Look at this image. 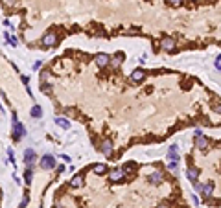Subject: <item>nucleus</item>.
<instances>
[{"label":"nucleus","mask_w":221,"mask_h":208,"mask_svg":"<svg viewBox=\"0 0 221 208\" xmlns=\"http://www.w3.org/2000/svg\"><path fill=\"white\" fill-rule=\"evenodd\" d=\"M48 76H50V72H48V70H44V72L41 74V79H42V83H46V79H48Z\"/></svg>","instance_id":"obj_24"},{"label":"nucleus","mask_w":221,"mask_h":208,"mask_svg":"<svg viewBox=\"0 0 221 208\" xmlns=\"http://www.w3.org/2000/svg\"><path fill=\"white\" fill-rule=\"evenodd\" d=\"M195 147H197V149H201V151H204V149L208 147V138H206L204 135L195 136Z\"/></svg>","instance_id":"obj_12"},{"label":"nucleus","mask_w":221,"mask_h":208,"mask_svg":"<svg viewBox=\"0 0 221 208\" xmlns=\"http://www.w3.org/2000/svg\"><path fill=\"white\" fill-rule=\"evenodd\" d=\"M41 88H42V92H46V94H48L52 87H50V85H48V83H42V85H41Z\"/></svg>","instance_id":"obj_25"},{"label":"nucleus","mask_w":221,"mask_h":208,"mask_svg":"<svg viewBox=\"0 0 221 208\" xmlns=\"http://www.w3.org/2000/svg\"><path fill=\"white\" fill-rule=\"evenodd\" d=\"M168 206H170L168 203H161V205H159V206H157V208H168Z\"/></svg>","instance_id":"obj_32"},{"label":"nucleus","mask_w":221,"mask_h":208,"mask_svg":"<svg viewBox=\"0 0 221 208\" xmlns=\"http://www.w3.org/2000/svg\"><path fill=\"white\" fill-rule=\"evenodd\" d=\"M109 63H111V57H109L107 54H98V55H96V66L105 68V66H109Z\"/></svg>","instance_id":"obj_9"},{"label":"nucleus","mask_w":221,"mask_h":208,"mask_svg":"<svg viewBox=\"0 0 221 208\" xmlns=\"http://www.w3.org/2000/svg\"><path fill=\"white\" fill-rule=\"evenodd\" d=\"M61 158H63L65 162H70V157H68V155H61Z\"/></svg>","instance_id":"obj_31"},{"label":"nucleus","mask_w":221,"mask_h":208,"mask_svg":"<svg viewBox=\"0 0 221 208\" xmlns=\"http://www.w3.org/2000/svg\"><path fill=\"white\" fill-rule=\"evenodd\" d=\"M135 169H137V166H135L133 162H129V164H125V166L122 168L123 175H131V173H135Z\"/></svg>","instance_id":"obj_19"},{"label":"nucleus","mask_w":221,"mask_h":208,"mask_svg":"<svg viewBox=\"0 0 221 208\" xmlns=\"http://www.w3.org/2000/svg\"><path fill=\"white\" fill-rule=\"evenodd\" d=\"M55 124L59 125L61 129H65V131H66V129H70V122H68V120H65V118H55Z\"/></svg>","instance_id":"obj_20"},{"label":"nucleus","mask_w":221,"mask_h":208,"mask_svg":"<svg viewBox=\"0 0 221 208\" xmlns=\"http://www.w3.org/2000/svg\"><path fill=\"white\" fill-rule=\"evenodd\" d=\"M194 188H195V191H199V193H201V190H203V184H199V182L195 181V182H194Z\"/></svg>","instance_id":"obj_26"},{"label":"nucleus","mask_w":221,"mask_h":208,"mask_svg":"<svg viewBox=\"0 0 221 208\" xmlns=\"http://www.w3.org/2000/svg\"><path fill=\"white\" fill-rule=\"evenodd\" d=\"M177 164H179V147L170 146V151H168V168L171 171H177Z\"/></svg>","instance_id":"obj_1"},{"label":"nucleus","mask_w":221,"mask_h":208,"mask_svg":"<svg viewBox=\"0 0 221 208\" xmlns=\"http://www.w3.org/2000/svg\"><path fill=\"white\" fill-rule=\"evenodd\" d=\"M39 166L42 169H54L55 168V157H52V155H44L42 158H41Z\"/></svg>","instance_id":"obj_5"},{"label":"nucleus","mask_w":221,"mask_h":208,"mask_svg":"<svg viewBox=\"0 0 221 208\" xmlns=\"http://www.w3.org/2000/svg\"><path fill=\"white\" fill-rule=\"evenodd\" d=\"M92 171H94L96 175H105L109 169H107V166H105V164H96V166L92 168Z\"/></svg>","instance_id":"obj_17"},{"label":"nucleus","mask_w":221,"mask_h":208,"mask_svg":"<svg viewBox=\"0 0 221 208\" xmlns=\"http://www.w3.org/2000/svg\"><path fill=\"white\" fill-rule=\"evenodd\" d=\"M26 205H28V193L24 195V199H22V203H20V208H24Z\"/></svg>","instance_id":"obj_28"},{"label":"nucleus","mask_w":221,"mask_h":208,"mask_svg":"<svg viewBox=\"0 0 221 208\" xmlns=\"http://www.w3.org/2000/svg\"><path fill=\"white\" fill-rule=\"evenodd\" d=\"M42 66V61H35L33 63V70H37V68H41Z\"/></svg>","instance_id":"obj_29"},{"label":"nucleus","mask_w":221,"mask_h":208,"mask_svg":"<svg viewBox=\"0 0 221 208\" xmlns=\"http://www.w3.org/2000/svg\"><path fill=\"white\" fill-rule=\"evenodd\" d=\"M100 151L105 157H113V155H114V146H113V142H111V140H103L101 146H100Z\"/></svg>","instance_id":"obj_6"},{"label":"nucleus","mask_w":221,"mask_h":208,"mask_svg":"<svg viewBox=\"0 0 221 208\" xmlns=\"http://www.w3.org/2000/svg\"><path fill=\"white\" fill-rule=\"evenodd\" d=\"M186 177H188V181H192V182H195L197 181V177H199V169L194 166H190L186 169Z\"/></svg>","instance_id":"obj_13"},{"label":"nucleus","mask_w":221,"mask_h":208,"mask_svg":"<svg viewBox=\"0 0 221 208\" xmlns=\"http://www.w3.org/2000/svg\"><path fill=\"white\" fill-rule=\"evenodd\" d=\"M146 76H147V72H146V70L137 68V70L131 74V81H135V83H142V81L146 79Z\"/></svg>","instance_id":"obj_7"},{"label":"nucleus","mask_w":221,"mask_h":208,"mask_svg":"<svg viewBox=\"0 0 221 208\" xmlns=\"http://www.w3.org/2000/svg\"><path fill=\"white\" fill-rule=\"evenodd\" d=\"M170 6H173V7H179V6H182L184 4V0H166Z\"/></svg>","instance_id":"obj_22"},{"label":"nucleus","mask_w":221,"mask_h":208,"mask_svg":"<svg viewBox=\"0 0 221 208\" xmlns=\"http://www.w3.org/2000/svg\"><path fill=\"white\" fill-rule=\"evenodd\" d=\"M59 42V37H57V33L55 31H46L44 35H42V41L41 44L44 46V48H52V46H55Z\"/></svg>","instance_id":"obj_2"},{"label":"nucleus","mask_w":221,"mask_h":208,"mask_svg":"<svg viewBox=\"0 0 221 208\" xmlns=\"http://www.w3.org/2000/svg\"><path fill=\"white\" fill-rule=\"evenodd\" d=\"M122 61H123V54H116V55L111 59V66H113V68H118L122 64Z\"/></svg>","instance_id":"obj_16"},{"label":"nucleus","mask_w":221,"mask_h":208,"mask_svg":"<svg viewBox=\"0 0 221 208\" xmlns=\"http://www.w3.org/2000/svg\"><path fill=\"white\" fill-rule=\"evenodd\" d=\"M70 186H72V188L83 186V175H81V173H78V175H74V177H72V181H70Z\"/></svg>","instance_id":"obj_15"},{"label":"nucleus","mask_w":221,"mask_h":208,"mask_svg":"<svg viewBox=\"0 0 221 208\" xmlns=\"http://www.w3.org/2000/svg\"><path fill=\"white\" fill-rule=\"evenodd\" d=\"M201 193H203V197H210V195L214 193V182H206V184L203 186Z\"/></svg>","instance_id":"obj_14"},{"label":"nucleus","mask_w":221,"mask_h":208,"mask_svg":"<svg viewBox=\"0 0 221 208\" xmlns=\"http://www.w3.org/2000/svg\"><path fill=\"white\" fill-rule=\"evenodd\" d=\"M161 48L164 52H168V54H173L177 50V42H175V39H171V37H164L161 41Z\"/></svg>","instance_id":"obj_3"},{"label":"nucleus","mask_w":221,"mask_h":208,"mask_svg":"<svg viewBox=\"0 0 221 208\" xmlns=\"http://www.w3.org/2000/svg\"><path fill=\"white\" fill-rule=\"evenodd\" d=\"M140 30L138 28H131V30H125V35H138Z\"/></svg>","instance_id":"obj_23"},{"label":"nucleus","mask_w":221,"mask_h":208,"mask_svg":"<svg viewBox=\"0 0 221 208\" xmlns=\"http://www.w3.org/2000/svg\"><path fill=\"white\" fill-rule=\"evenodd\" d=\"M212 109H214L216 112H219V114H221V102H219V103H216V105H212Z\"/></svg>","instance_id":"obj_27"},{"label":"nucleus","mask_w":221,"mask_h":208,"mask_svg":"<svg viewBox=\"0 0 221 208\" xmlns=\"http://www.w3.org/2000/svg\"><path fill=\"white\" fill-rule=\"evenodd\" d=\"M122 179H123V171L122 169H111L109 171V181L111 182H120Z\"/></svg>","instance_id":"obj_10"},{"label":"nucleus","mask_w":221,"mask_h":208,"mask_svg":"<svg viewBox=\"0 0 221 208\" xmlns=\"http://www.w3.org/2000/svg\"><path fill=\"white\" fill-rule=\"evenodd\" d=\"M147 181L151 182V184H155V186H159V184H162V181H164V177H162L161 171H153L149 177H147Z\"/></svg>","instance_id":"obj_11"},{"label":"nucleus","mask_w":221,"mask_h":208,"mask_svg":"<svg viewBox=\"0 0 221 208\" xmlns=\"http://www.w3.org/2000/svg\"><path fill=\"white\" fill-rule=\"evenodd\" d=\"M33 162H35V153H33L31 147H28V149L24 151V164H26L28 168H31Z\"/></svg>","instance_id":"obj_8"},{"label":"nucleus","mask_w":221,"mask_h":208,"mask_svg":"<svg viewBox=\"0 0 221 208\" xmlns=\"http://www.w3.org/2000/svg\"><path fill=\"white\" fill-rule=\"evenodd\" d=\"M31 179H33V171H31V168H28V169L24 171V181L30 184V182H31Z\"/></svg>","instance_id":"obj_21"},{"label":"nucleus","mask_w":221,"mask_h":208,"mask_svg":"<svg viewBox=\"0 0 221 208\" xmlns=\"http://www.w3.org/2000/svg\"><path fill=\"white\" fill-rule=\"evenodd\" d=\"M7 155H9V160L15 162V157H13V151H11V149H7Z\"/></svg>","instance_id":"obj_30"},{"label":"nucleus","mask_w":221,"mask_h":208,"mask_svg":"<svg viewBox=\"0 0 221 208\" xmlns=\"http://www.w3.org/2000/svg\"><path fill=\"white\" fill-rule=\"evenodd\" d=\"M22 136H26V127L20 124L19 120H15V122H13V140L19 142Z\"/></svg>","instance_id":"obj_4"},{"label":"nucleus","mask_w":221,"mask_h":208,"mask_svg":"<svg viewBox=\"0 0 221 208\" xmlns=\"http://www.w3.org/2000/svg\"><path fill=\"white\" fill-rule=\"evenodd\" d=\"M30 114H31V118H41L42 116V109H41L39 105H33L31 111H30Z\"/></svg>","instance_id":"obj_18"}]
</instances>
